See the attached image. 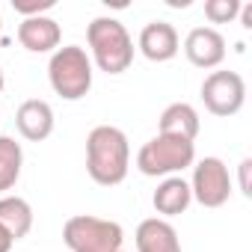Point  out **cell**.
<instances>
[{"instance_id":"cell-1","label":"cell","mask_w":252,"mask_h":252,"mask_svg":"<svg viewBox=\"0 0 252 252\" xmlns=\"http://www.w3.org/2000/svg\"><path fill=\"white\" fill-rule=\"evenodd\" d=\"M131 166V146L119 128L98 125L86 137V172L95 184L113 187L122 184Z\"/></svg>"},{"instance_id":"cell-2","label":"cell","mask_w":252,"mask_h":252,"mask_svg":"<svg viewBox=\"0 0 252 252\" xmlns=\"http://www.w3.org/2000/svg\"><path fill=\"white\" fill-rule=\"evenodd\" d=\"M86 42L92 48L95 65L107 74H122L134 63V39L116 18H95L86 27Z\"/></svg>"},{"instance_id":"cell-3","label":"cell","mask_w":252,"mask_h":252,"mask_svg":"<svg viewBox=\"0 0 252 252\" xmlns=\"http://www.w3.org/2000/svg\"><path fill=\"white\" fill-rule=\"evenodd\" d=\"M48 77H51V86L60 98L80 101L92 89V60L77 45L57 48L51 63H48Z\"/></svg>"},{"instance_id":"cell-4","label":"cell","mask_w":252,"mask_h":252,"mask_svg":"<svg viewBox=\"0 0 252 252\" xmlns=\"http://www.w3.org/2000/svg\"><path fill=\"white\" fill-rule=\"evenodd\" d=\"M63 240L71 252H122L125 231L113 220H101L92 214H77L65 220Z\"/></svg>"},{"instance_id":"cell-5","label":"cell","mask_w":252,"mask_h":252,"mask_svg":"<svg viewBox=\"0 0 252 252\" xmlns=\"http://www.w3.org/2000/svg\"><path fill=\"white\" fill-rule=\"evenodd\" d=\"M193 160H196V146L190 140L158 134L140 149L137 169L143 175H172V172H181V169L193 166Z\"/></svg>"},{"instance_id":"cell-6","label":"cell","mask_w":252,"mask_h":252,"mask_svg":"<svg viewBox=\"0 0 252 252\" xmlns=\"http://www.w3.org/2000/svg\"><path fill=\"white\" fill-rule=\"evenodd\" d=\"M202 101L214 116H234L246 101V83L237 71H211L202 83Z\"/></svg>"},{"instance_id":"cell-7","label":"cell","mask_w":252,"mask_h":252,"mask_svg":"<svg viewBox=\"0 0 252 252\" xmlns=\"http://www.w3.org/2000/svg\"><path fill=\"white\" fill-rule=\"evenodd\" d=\"M190 193L202 208H220L228 202L231 196V178L228 169L220 158H205L193 166V181H190Z\"/></svg>"},{"instance_id":"cell-8","label":"cell","mask_w":252,"mask_h":252,"mask_svg":"<svg viewBox=\"0 0 252 252\" xmlns=\"http://www.w3.org/2000/svg\"><path fill=\"white\" fill-rule=\"evenodd\" d=\"M184 54L196 68H217L225 60V39L214 27H196L184 39Z\"/></svg>"},{"instance_id":"cell-9","label":"cell","mask_w":252,"mask_h":252,"mask_svg":"<svg viewBox=\"0 0 252 252\" xmlns=\"http://www.w3.org/2000/svg\"><path fill=\"white\" fill-rule=\"evenodd\" d=\"M15 125H18V131L24 140L30 143H42L51 137L54 131V110L48 101H39V98H30L18 107L15 113Z\"/></svg>"},{"instance_id":"cell-10","label":"cell","mask_w":252,"mask_h":252,"mask_svg":"<svg viewBox=\"0 0 252 252\" xmlns=\"http://www.w3.org/2000/svg\"><path fill=\"white\" fill-rule=\"evenodd\" d=\"M140 51L152 63H166L178 54V33L169 21H149L140 33Z\"/></svg>"},{"instance_id":"cell-11","label":"cell","mask_w":252,"mask_h":252,"mask_svg":"<svg viewBox=\"0 0 252 252\" xmlns=\"http://www.w3.org/2000/svg\"><path fill=\"white\" fill-rule=\"evenodd\" d=\"M60 24L48 15H36V18H24L18 24V42L33 51V54H48L54 48H60Z\"/></svg>"},{"instance_id":"cell-12","label":"cell","mask_w":252,"mask_h":252,"mask_svg":"<svg viewBox=\"0 0 252 252\" xmlns=\"http://www.w3.org/2000/svg\"><path fill=\"white\" fill-rule=\"evenodd\" d=\"M137 252H181V240L178 231L160 220V217H149L137 225Z\"/></svg>"},{"instance_id":"cell-13","label":"cell","mask_w":252,"mask_h":252,"mask_svg":"<svg viewBox=\"0 0 252 252\" xmlns=\"http://www.w3.org/2000/svg\"><path fill=\"white\" fill-rule=\"evenodd\" d=\"M158 134H163V137H178V140H196V134H199V113L190 107V104H184V101H175V104H169L163 113H160V125H158Z\"/></svg>"},{"instance_id":"cell-14","label":"cell","mask_w":252,"mask_h":252,"mask_svg":"<svg viewBox=\"0 0 252 252\" xmlns=\"http://www.w3.org/2000/svg\"><path fill=\"white\" fill-rule=\"evenodd\" d=\"M152 202H155V211L158 214H163V217H178V214H184L187 208H190V202H193V193H190V184L184 181V178H166L158 190H155V196H152Z\"/></svg>"},{"instance_id":"cell-15","label":"cell","mask_w":252,"mask_h":252,"mask_svg":"<svg viewBox=\"0 0 252 252\" xmlns=\"http://www.w3.org/2000/svg\"><path fill=\"white\" fill-rule=\"evenodd\" d=\"M0 228H3L12 240L27 237L33 228V208L21 196H3L0 199Z\"/></svg>"},{"instance_id":"cell-16","label":"cell","mask_w":252,"mask_h":252,"mask_svg":"<svg viewBox=\"0 0 252 252\" xmlns=\"http://www.w3.org/2000/svg\"><path fill=\"white\" fill-rule=\"evenodd\" d=\"M21 163H24L21 146L12 137H0V193L15 187V181L21 178Z\"/></svg>"},{"instance_id":"cell-17","label":"cell","mask_w":252,"mask_h":252,"mask_svg":"<svg viewBox=\"0 0 252 252\" xmlns=\"http://www.w3.org/2000/svg\"><path fill=\"white\" fill-rule=\"evenodd\" d=\"M205 15L214 24H228V21H234L240 15V0H208Z\"/></svg>"},{"instance_id":"cell-18","label":"cell","mask_w":252,"mask_h":252,"mask_svg":"<svg viewBox=\"0 0 252 252\" xmlns=\"http://www.w3.org/2000/svg\"><path fill=\"white\" fill-rule=\"evenodd\" d=\"M12 9L21 12L24 18H36L48 9H54V0H12Z\"/></svg>"},{"instance_id":"cell-19","label":"cell","mask_w":252,"mask_h":252,"mask_svg":"<svg viewBox=\"0 0 252 252\" xmlns=\"http://www.w3.org/2000/svg\"><path fill=\"white\" fill-rule=\"evenodd\" d=\"M249 169H252V160L246 158V160L240 163V190H243V196H252V184H249Z\"/></svg>"},{"instance_id":"cell-20","label":"cell","mask_w":252,"mask_h":252,"mask_svg":"<svg viewBox=\"0 0 252 252\" xmlns=\"http://www.w3.org/2000/svg\"><path fill=\"white\" fill-rule=\"evenodd\" d=\"M240 15H243V27H246V30H252V3L240 6Z\"/></svg>"},{"instance_id":"cell-21","label":"cell","mask_w":252,"mask_h":252,"mask_svg":"<svg viewBox=\"0 0 252 252\" xmlns=\"http://www.w3.org/2000/svg\"><path fill=\"white\" fill-rule=\"evenodd\" d=\"M12 243H15V240H12L3 228H0V252H9V249H12Z\"/></svg>"},{"instance_id":"cell-22","label":"cell","mask_w":252,"mask_h":252,"mask_svg":"<svg viewBox=\"0 0 252 252\" xmlns=\"http://www.w3.org/2000/svg\"><path fill=\"white\" fill-rule=\"evenodd\" d=\"M0 92H3V71H0Z\"/></svg>"}]
</instances>
